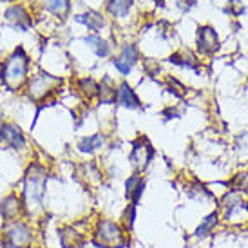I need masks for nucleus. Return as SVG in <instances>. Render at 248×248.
I'll list each match as a JSON object with an SVG mask.
<instances>
[{
    "mask_svg": "<svg viewBox=\"0 0 248 248\" xmlns=\"http://www.w3.org/2000/svg\"><path fill=\"white\" fill-rule=\"evenodd\" d=\"M93 241L100 248H122L125 245V235L118 223L110 219H100L94 228Z\"/></svg>",
    "mask_w": 248,
    "mask_h": 248,
    "instance_id": "5",
    "label": "nucleus"
},
{
    "mask_svg": "<svg viewBox=\"0 0 248 248\" xmlns=\"http://www.w3.org/2000/svg\"><path fill=\"white\" fill-rule=\"evenodd\" d=\"M145 69L149 71V75H156L159 71V65L156 62H152V60H145Z\"/></svg>",
    "mask_w": 248,
    "mask_h": 248,
    "instance_id": "28",
    "label": "nucleus"
},
{
    "mask_svg": "<svg viewBox=\"0 0 248 248\" xmlns=\"http://www.w3.org/2000/svg\"><path fill=\"white\" fill-rule=\"evenodd\" d=\"M136 60H138V49L134 47V46H125L124 51H122V55L114 60V67H116L122 75H129L132 69V65L136 63Z\"/></svg>",
    "mask_w": 248,
    "mask_h": 248,
    "instance_id": "12",
    "label": "nucleus"
},
{
    "mask_svg": "<svg viewBox=\"0 0 248 248\" xmlns=\"http://www.w3.org/2000/svg\"><path fill=\"white\" fill-rule=\"evenodd\" d=\"M29 56L22 47H16L0 65V83L7 91H20L29 80Z\"/></svg>",
    "mask_w": 248,
    "mask_h": 248,
    "instance_id": "2",
    "label": "nucleus"
},
{
    "mask_svg": "<svg viewBox=\"0 0 248 248\" xmlns=\"http://www.w3.org/2000/svg\"><path fill=\"white\" fill-rule=\"evenodd\" d=\"M188 196H190V198H200V200H203V198H210V192L207 190V186L201 185L200 181H194V185L188 188Z\"/></svg>",
    "mask_w": 248,
    "mask_h": 248,
    "instance_id": "25",
    "label": "nucleus"
},
{
    "mask_svg": "<svg viewBox=\"0 0 248 248\" xmlns=\"http://www.w3.org/2000/svg\"><path fill=\"white\" fill-rule=\"evenodd\" d=\"M118 102L124 105V107H129V109H138L140 107V100L136 96V93L132 91V87L129 83H122L118 87Z\"/></svg>",
    "mask_w": 248,
    "mask_h": 248,
    "instance_id": "14",
    "label": "nucleus"
},
{
    "mask_svg": "<svg viewBox=\"0 0 248 248\" xmlns=\"http://www.w3.org/2000/svg\"><path fill=\"white\" fill-rule=\"evenodd\" d=\"M228 185L232 188V192H248V172L235 174Z\"/></svg>",
    "mask_w": 248,
    "mask_h": 248,
    "instance_id": "24",
    "label": "nucleus"
},
{
    "mask_svg": "<svg viewBox=\"0 0 248 248\" xmlns=\"http://www.w3.org/2000/svg\"><path fill=\"white\" fill-rule=\"evenodd\" d=\"M170 62L176 63V65H181V67H188V69H198V60L192 53L188 51H179L176 55L170 56Z\"/></svg>",
    "mask_w": 248,
    "mask_h": 248,
    "instance_id": "18",
    "label": "nucleus"
},
{
    "mask_svg": "<svg viewBox=\"0 0 248 248\" xmlns=\"http://www.w3.org/2000/svg\"><path fill=\"white\" fill-rule=\"evenodd\" d=\"M6 18L11 22L16 29H20V31H28V28L31 26V18H29L28 11H26L22 6L9 7V9L6 11Z\"/></svg>",
    "mask_w": 248,
    "mask_h": 248,
    "instance_id": "13",
    "label": "nucleus"
},
{
    "mask_svg": "<svg viewBox=\"0 0 248 248\" xmlns=\"http://www.w3.org/2000/svg\"><path fill=\"white\" fill-rule=\"evenodd\" d=\"M85 44H87V46H89V47L93 49L98 56H107L110 53L109 44H107L105 40H102V38L96 36V35L85 36Z\"/></svg>",
    "mask_w": 248,
    "mask_h": 248,
    "instance_id": "20",
    "label": "nucleus"
},
{
    "mask_svg": "<svg viewBox=\"0 0 248 248\" xmlns=\"http://www.w3.org/2000/svg\"><path fill=\"white\" fill-rule=\"evenodd\" d=\"M62 85V78L53 76L49 73H38L28 80V96L35 102H47L58 93V87Z\"/></svg>",
    "mask_w": 248,
    "mask_h": 248,
    "instance_id": "4",
    "label": "nucleus"
},
{
    "mask_svg": "<svg viewBox=\"0 0 248 248\" xmlns=\"http://www.w3.org/2000/svg\"><path fill=\"white\" fill-rule=\"evenodd\" d=\"M198 46H200V51H203L205 55H210L216 49L219 47V38H217V33L214 31L212 28H200V33H198Z\"/></svg>",
    "mask_w": 248,
    "mask_h": 248,
    "instance_id": "11",
    "label": "nucleus"
},
{
    "mask_svg": "<svg viewBox=\"0 0 248 248\" xmlns=\"http://www.w3.org/2000/svg\"><path fill=\"white\" fill-rule=\"evenodd\" d=\"M75 20L83 24V26H87L91 31H98L104 26V16L96 13V11H87L85 15H78V16H75Z\"/></svg>",
    "mask_w": 248,
    "mask_h": 248,
    "instance_id": "16",
    "label": "nucleus"
},
{
    "mask_svg": "<svg viewBox=\"0 0 248 248\" xmlns=\"http://www.w3.org/2000/svg\"><path fill=\"white\" fill-rule=\"evenodd\" d=\"M0 243L4 248H31L33 245V230L26 221H11L4 223Z\"/></svg>",
    "mask_w": 248,
    "mask_h": 248,
    "instance_id": "3",
    "label": "nucleus"
},
{
    "mask_svg": "<svg viewBox=\"0 0 248 248\" xmlns=\"http://www.w3.org/2000/svg\"><path fill=\"white\" fill-rule=\"evenodd\" d=\"M154 158V149H152V145L149 143V140L147 138H138L134 143H132V149H131V159L132 167L136 169V170H145L149 163H151V159Z\"/></svg>",
    "mask_w": 248,
    "mask_h": 248,
    "instance_id": "7",
    "label": "nucleus"
},
{
    "mask_svg": "<svg viewBox=\"0 0 248 248\" xmlns=\"http://www.w3.org/2000/svg\"><path fill=\"white\" fill-rule=\"evenodd\" d=\"M0 217L4 223H11V221H18L22 217H26L20 194L9 192L7 196L2 198V201H0Z\"/></svg>",
    "mask_w": 248,
    "mask_h": 248,
    "instance_id": "6",
    "label": "nucleus"
},
{
    "mask_svg": "<svg viewBox=\"0 0 248 248\" xmlns=\"http://www.w3.org/2000/svg\"><path fill=\"white\" fill-rule=\"evenodd\" d=\"M167 87H169V91H170L172 94H176L178 98L186 96V87L185 85H181L176 78H169V80H167Z\"/></svg>",
    "mask_w": 248,
    "mask_h": 248,
    "instance_id": "26",
    "label": "nucleus"
},
{
    "mask_svg": "<svg viewBox=\"0 0 248 248\" xmlns=\"http://www.w3.org/2000/svg\"><path fill=\"white\" fill-rule=\"evenodd\" d=\"M4 124V120H2V110H0V125Z\"/></svg>",
    "mask_w": 248,
    "mask_h": 248,
    "instance_id": "30",
    "label": "nucleus"
},
{
    "mask_svg": "<svg viewBox=\"0 0 248 248\" xmlns=\"http://www.w3.org/2000/svg\"><path fill=\"white\" fill-rule=\"evenodd\" d=\"M0 140L15 151H24L28 147V140L24 136L22 129L11 122H4L0 125Z\"/></svg>",
    "mask_w": 248,
    "mask_h": 248,
    "instance_id": "8",
    "label": "nucleus"
},
{
    "mask_svg": "<svg viewBox=\"0 0 248 248\" xmlns=\"http://www.w3.org/2000/svg\"><path fill=\"white\" fill-rule=\"evenodd\" d=\"M217 219H219L217 212H212L210 216H207V217L203 219V223H201L200 227H198V230L194 232V234H196V237H203V235L210 234V232L214 230V227L217 225Z\"/></svg>",
    "mask_w": 248,
    "mask_h": 248,
    "instance_id": "22",
    "label": "nucleus"
},
{
    "mask_svg": "<svg viewBox=\"0 0 248 248\" xmlns=\"http://www.w3.org/2000/svg\"><path fill=\"white\" fill-rule=\"evenodd\" d=\"M154 2H156L158 6H163V0H154Z\"/></svg>",
    "mask_w": 248,
    "mask_h": 248,
    "instance_id": "29",
    "label": "nucleus"
},
{
    "mask_svg": "<svg viewBox=\"0 0 248 248\" xmlns=\"http://www.w3.org/2000/svg\"><path fill=\"white\" fill-rule=\"evenodd\" d=\"M42 2L51 13L58 15V16H63L69 11V2L67 0H42Z\"/></svg>",
    "mask_w": 248,
    "mask_h": 248,
    "instance_id": "23",
    "label": "nucleus"
},
{
    "mask_svg": "<svg viewBox=\"0 0 248 248\" xmlns=\"http://www.w3.org/2000/svg\"><path fill=\"white\" fill-rule=\"evenodd\" d=\"M134 217H136V205L131 203L124 214V223L127 230H132V227H134Z\"/></svg>",
    "mask_w": 248,
    "mask_h": 248,
    "instance_id": "27",
    "label": "nucleus"
},
{
    "mask_svg": "<svg viewBox=\"0 0 248 248\" xmlns=\"http://www.w3.org/2000/svg\"><path fill=\"white\" fill-rule=\"evenodd\" d=\"M131 6H132V0H109L107 9H109V13L114 15V16H127Z\"/></svg>",
    "mask_w": 248,
    "mask_h": 248,
    "instance_id": "21",
    "label": "nucleus"
},
{
    "mask_svg": "<svg viewBox=\"0 0 248 248\" xmlns=\"http://www.w3.org/2000/svg\"><path fill=\"white\" fill-rule=\"evenodd\" d=\"M98 98L100 104H114L118 100V89L112 85L110 78H104V82L98 85Z\"/></svg>",
    "mask_w": 248,
    "mask_h": 248,
    "instance_id": "15",
    "label": "nucleus"
},
{
    "mask_svg": "<svg viewBox=\"0 0 248 248\" xmlns=\"http://www.w3.org/2000/svg\"><path fill=\"white\" fill-rule=\"evenodd\" d=\"M76 89L80 91V94L83 98L91 100V98H94L98 94V83L93 78H82V80H78V83H76Z\"/></svg>",
    "mask_w": 248,
    "mask_h": 248,
    "instance_id": "19",
    "label": "nucleus"
},
{
    "mask_svg": "<svg viewBox=\"0 0 248 248\" xmlns=\"http://www.w3.org/2000/svg\"><path fill=\"white\" fill-rule=\"evenodd\" d=\"M143 190H145V178L141 174L134 172L131 178L125 181V196L134 205H138V201L141 200Z\"/></svg>",
    "mask_w": 248,
    "mask_h": 248,
    "instance_id": "10",
    "label": "nucleus"
},
{
    "mask_svg": "<svg viewBox=\"0 0 248 248\" xmlns=\"http://www.w3.org/2000/svg\"><path fill=\"white\" fill-rule=\"evenodd\" d=\"M105 138L102 136V134H93V136H87V138L80 140V143H78V149L82 152H87V154H91V152L98 151L102 145H104Z\"/></svg>",
    "mask_w": 248,
    "mask_h": 248,
    "instance_id": "17",
    "label": "nucleus"
},
{
    "mask_svg": "<svg viewBox=\"0 0 248 248\" xmlns=\"http://www.w3.org/2000/svg\"><path fill=\"white\" fill-rule=\"evenodd\" d=\"M58 243L62 248H83V245L87 243V237L75 227L67 225L58 230Z\"/></svg>",
    "mask_w": 248,
    "mask_h": 248,
    "instance_id": "9",
    "label": "nucleus"
},
{
    "mask_svg": "<svg viewBox=\"0 0 248 248\" xmlns=\"http://www.w3.org/2000/svg\"><path fill=\"white\" fill-rule=\"evenodd\" d=\"M47 169L35 161L26 169L24 181H22V203L26 217H36L44 212V198H46V185H47Z\"/></svg>",
    "mask_w": 248,
    "mask_h": 248,
    "instance_id": "1",
    "label": "nucleus"
}]
</instances>
